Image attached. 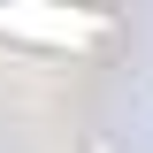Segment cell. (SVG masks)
Here are the masks:
<instances>
[{
    "label": "cell",
    "mask_w": 153,
    "mask_h": 153,
    "mask_svg": "<svg viewBox=\"0 0 153 153\" xmlns=\"http://www.w3.org/2000/svg\"><path fill=\"white\" fill-rule=\"evenodd\" d=\"M0 31L38 38V46H84L100 23L84 8H69V0H0Z\"/></svg>",
    "instance_id": "obj_1"
}]
</instances>
